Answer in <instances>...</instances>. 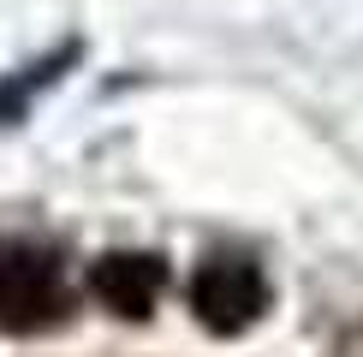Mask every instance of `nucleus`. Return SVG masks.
<instances>
[{"instance_id": "obj_2", "label": "nucleus", "mask_w": 363, "mask_h": 357, "mask_svg": "<svg viewBox=\"0 0 363 357\" xmlns=\"http://www.w3.org/2000/svg\"><path fill=\"white\" fill-rule=\"evenodd\" d=\"M268 274L262 262L245 256V250H208L191 274V316L220 339L250 334L256 322L268 316Z\"/></svg>"}, {"instance_id": "obj_4", "label": "nucleus", "mask_w": 363, "mask_h": 357, "mask_svg": "<svg viewBox=\"0 0 363 357\" xmlns=\"http://www.w3.org/2000/svg\"><path fill=\"white\" fill-rule=\"evenodd\" d=\"M72 60H78V42H66V48H54L48 60H36V66H24L18 78H6L0 84V125H12V119H24L30 113V101L42 96V89H48L60 72L72 66Z\"/></svg>"}, {"instance_id": "obj_1", "label": "nucleus", "mask_w": 363, "mask_h": 357, "mask_svg": "<svg viewBox=\"0 0 363 357\" xmlns=\"http://www.w3.org/2000/svg\"><path fill=\"white\" fill-rule=\"evenodd\" d=\"M78 292L66 280V262L48 244L30 238H0V334H54L72 322Z\"/></svg>"}, {"instance_id": "obj_3", "label": "nucleus", "mask_w": 363, "mask_h": 357, "mask_svg": "<svg viewBox=\"0 0 363 357\" xmlns=\"http://www.w3.org/2000/svg\"><path fill=\"white\" fill-rule=\"evenodd\" d=\"M89 292H96L101 310H113L125 322H143L161 304V292H167V262L155 250H108L89 268Z\"/></svg>"}]
</instances>
